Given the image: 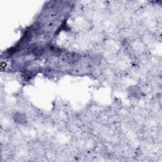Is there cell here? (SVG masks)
Masks as SVG:
<instances>
[{
    "label": "cell",
    "mask_w": 162,
    "mask_h": 162,
    "mask_svg": "<svg viewBox=\"0 0 162 162\" xmlns=\"http://www.w3.org/2000/svg\"><path fill=\"white\" fill-rule=\"evenodd\" d=\"M63 58L66 62L74 63V62H75L77 60H79V57L78 55H77V54H75V53H69L65 54V55L63 57Z\"/></svg>",
    "instance_id": "obj_1"
}]
</instances>
